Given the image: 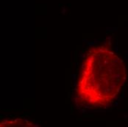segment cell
Returning <instances> with one entry per match:
<instances>
[{"label": "cell", "mask_w": 128, "mask_h": 127, "mask_svg": "<svg viewBox=\"0 0 128 127\" xmlns=\"http://www.w3.org/2000/svg\"><path fill=\"white\" fill-rule=\"evenodd\" d=\"M1 127H32L33 124L21 118L4 120L1 122Z\"/></svg>", "instance_id": "cell-2"}, {"label": "cell", "mask_w": 128, "mask_h": 127, "mask_svg": "<svg viewBox=\"0 0 128 127\" xmlns=\"http://www.w3.org/2000/svg\"><path fill=\"white\" fill-rule=\"evenodd\" d=\"M126 80L122 60L108 46H96L86 54L76 86L77 102L89 107L110 105Z\"/></svg>", "instance_id": "cell-1"}]
</instances>
